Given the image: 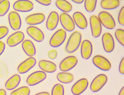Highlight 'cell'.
<instances>
[{
  "label": "cell",
  "instance_id": "6da1fadb",
  "mask_svg": "<svg viewBox=\"0 0 124 95\" xmlns=\"http://www.w3.org/2000/svg\"><path fill=\"white\" fill-rule=\"evenodd\" d=\"M82 35L79 31H75L70 35L65 47L68 53H73L79 48L81 44Z\"/></svg>",
  "mask_w": 124,
  "mask_h": 95
},
{
  "label": "cell",
  "instance_id": "7a4b0ae2",
  "mask_svg": "<svg viewBox=\"0 0 124 95\" xmlns=\"http://www.w3.org/2000/svg\"><path fill=\"white\" fill-rule=\"evenodd\" d=\"M98 19L102 25L109 30H112L116 27V22L113 16L108 12H101L98 15Z\"/></svg>",
  "mask_w": 124,
  "mask_h": 95
},
{
  "label": "cell",
  "instance_id": "3957f363",
  "mask_svg": "<svg viewBox=\"0 0 124 95\" xmlns=\"http://www.w3.org/2000/svg\"><path fill=\"white\" fill-rule=\"evenodd\" d=\"M66 37V31L64 29H60L53 34L49 40V44L53 47H58L63 44Z\"/></svg>",
  "mask_w": 124,
  "mask_h": 95
},
{
  "label": "cell",
  "instance_id": "277c9868",
  "mask_svg": "<svg viewBox=\"0 0 124 95\" xmlns=\"http://www.w3.org/2000/svg\"><path fill=\"white\" fill-rule=\"evenodd\" d=\"M107 76L104 74H100L96 76L91 83V90L94 93L101 90L107 83Z\"/></svg>",
  "mask_w": 124,
  "mask_h": 95
},
{
  "label": "cell",
  "instance_id": "5b68a950",
  "mask_svg": "<svg viewBox=\"0 0 124 95\" xmlns=\"http://www.w3.org/2000/svg\"><path fill=\"white\" fill-rule=\"evenodd\" d=\"M92 61L97 68L103 71H108L111 69L112 65L110 62L104 56L95 55L93 57Z\"/></svg>",
  "mask_w": 124,
  "mask_h": 95
},
{
  "label": "cell",
  "instance_id": "8992f818",
  "mask_svg": "<svg viewBox=\"0 0 124 95\" xmlns=\"http://www.w3.org/2000/svg\"><path fill=\"white\" fill-rule=\"evenodd\" d=\"M78 60L74 56H68L64 58L59 65V68L63 72H68L77 65Z\"/></svg>",
  "mask_w": 124,
  "mask_h": 95
},
{
  "label": "cell",
  "instance_id": "52a82bcc",
  "mask_svg": "<svg viewBox=\"0 0 124 95\" xmlns=\"http://www.w3.org/2000/svg\"><path fill=\"white\" fill-rule=\"evenodd\" d=\"M46 78V74L42 71H36L31 73L27 78L26 83L29 86H33L40 83Z\"/></svg>",
  "mask_w": 124,
  "mask_h": 95
},
{
  "label": "cell",
  "instance_id": "ba28073f",
  "mask_svg": "<svg viewBox=\"0 0 124 95\" xmlns=\"http://www.w3.org/2000/svg\"><path fill=\"white\" fill-rule=\"evenodd\" d=\"M59 21L63 28L66 31L71 32L75 29V25L73 18L68 13H62L59 17Z\"/></svg>",
  "mask_w": 124,
  "mask_h": 95
},
{
  "label": "cell",
  "instance_id": "9c48e42d",
  "mask_svg": "<svg viewBox=\"0 0 124 95\" xmlns=\"http://www.w3.org/2000/svg\"><path fill=\"white\" fill-rule=\"evenodd\" d=\"M89 22L93 37L94 38L99 37L101 34L102 28L98 17L94 15H92L90 18Z\"/></svg>",
  "mask_w": 124,
  "mask_h": 95
},
{
  "label": "cell",
  "instance_id": "30bf717a",
  "mask_svg": "<svg viewBox=\"0 0 124 95\" xmlns=\"http://www.w3.org/2000/svg\"><path fill=\"white\" fill-rule=\"evenodd\" d=\"M34 4L29 0H18L13 4V8L16 11L28 12L34 8Z\"/></svg>",
  "mask_w": 124,
  "mask_h": 95
},
{
  "label": "cell",
  "instance_id": "8fae6325",
  "mask_svg": "<svg viewBox=\"0 0 124 95\" xmlns=\"http://www.w3.org/2000/svg\"><path fill=\"white\" fill-rule=\"evenodd\" d=\"M102 43L104 51L107 53L113 51L115 48V42L112 34L105 33L102 37Z\"/></svg>",
  "mask_w": 124,
  "mask_h": 95
},
{
  "label": "cell",
  "instance_id": "7c38bea8",
  "mask_svg": "<svg viewBox=\"0 0 124 95\" xmlns=\"http://www.w3.org/2000/svg\"><path fill=\"white\" fill-rule=\"evenodd\" d=\"M89 84L88 80L86 78L80 79L73 84L71 92L74 95H79L83 93L87 88Z\"/></svg>",
  "mask_w": 124,
  "mask_h": 95
},
{
  "label": "cell",
  "instance_id": "4fadbf2b",
  "mask_svg": "<svg viewBox=\"0 0 124 95\" xmlns=\"http://www.w3.org/2000/svg\"><path fill=\"white\" fill-rule=\"evenodd\" d=\"M36 60L34 57H29L22 62L17 67V71L20 74H23L29 72L35 66Z\"/></svg>",
  "mask_w": 124,
  "mask_h": 95
},
{
  "label": "cell",
  "instance_id": "5bb4252c",
  "mask_svg": "<svg viewBox=\"0 0 124 95\" xmlns=\"http://www.w3.org/2000/svg\"><path fill=\"white\" fill-rule=\"evenodd\" d=\"M26 32L31 38L37 42H41L45 39L43 32L36 27L34 26H29L27 28Z\"/></svg>",
  "mask_w": 124,
  "mask_h": 95
},
{
  "label": "cell",
  "instance_id": "9a60e30c",
  "mask_svg": "<svg viewBox=\"0 0 124 95\" xmlns=\"http://www.w3.org/2000/svg\"><path fill=\"white\" fill-rule=\"evenodd\" d=\"M25 39L23 32L17 31L10 35L7 40V44L9 47H13L22 43Z\"/></svg>",
  "mask_w": 124,
  "mask_h": 95
},
{
  "label": "cell",
  "instance_id": "2e32d148",
  "mask_svg": "<svg viewBox=\"0 0 124 95\" xmlns=\"http://www.w3.org/2000/svg\"><path fill=\"white\" fill-rule=\"evenodd\" d=\"M8 20L11 28L15 31L19 30L22 27V20L19 14L16 11L9 13Z\"/></svg>",
  "mask_w": 124,
  "mask_h": 95
},
{
  "label": "cell",
  "instance_id": "e0dca14e",
  "mask_svg": "<svg viewBox=\"0 0 124 95\" xmlns=\"http://www.w3.org/2000/svg\"><path fill=\"white\" fill-rule=\"evenodd\" d=\"M81 45L80 54L82 58L87 60L90 58L93 53V45L89 40H84Z\"/></svg>",
  "mask_w": 124,
  "mask_h": 95
},
{
  "label": "cell",
  "instance_id": "ac0fdd59",
  "mask_svg": "<svg viewBox=\"0 0 124 95\" xmlns=\"http://www.w3.org/2000/svg\"><path fill=\"white\" fill-rule=\"evenodd\" d=\"M45 15L42 13H35L29 15L25 19L26 23L30 26L39 25L45 20Z\"/></svg>",
  "mask_w": 124,
  "mask_h": 95
},
{
  "label": "cell",
  "instance_id": "d6986e66",
  "mask_svg": "<svg viewBox=\"0 0 124 95\" xmlns=\"http://www.w3.org/2000/svg\"><path fill=\"white\" fill-rule=\"evenodd\" d=\"M73 20L75 25L82 30L87 28L88 22L85 15L80 12H75L73 15Z\"/></svg>",
  "mask_w": 124,
  "mask_h": 95
},
{
  "label": "cell",
  "instance_id": "ffe728a7",
  "mask_svg": "<svg viewBox=\"0 0 124 95\" xmlns=\"http://www.w3.org/2000/svg\"><path fill=\"white\" fill-rule=\"evenodd\" d=\"M59 22V16L57 12H51L46 21V28L49 31H53L58 26Z\"/></svg>",
  "mask_w": 124,
  "mask_h": 95
},
{
  "label": "cell",
  "instance_id": "44dd1931",
  "mask_svg": "<svg viewBox=\"0 0 124 95\" xmlns=\"http://www.w3.org/2000/svg\"><path fill=\"white\" fill-rule=\"evenodd\" d=\"M38 65L42 71L45 73H52L56 71V65L53 62L42 59L39 62Z\"/></svg>",
  "mask_w": 124,
  "mask_h": 95
},
{
  "label": "cell",
  "instance_id": "7402d4cb",
  "mask_svg": "<svg viewBox=\"0 0 124 95\" xmlns=\"http://www.w3.org/2000/svg\"><path fill=\"white\" fill-rule=\"evenodd\" d=\"M22 48L25 53L29 57H33L36 53L35 45L32 41L29 39L24 40L22 42Z\"/></svg>",
  "mask_w": 124,
  "mask_h": 95
},
{
  "label": "cell",
  "instance_id": "603a6c76",
  "mask_svg": "<svg viewBox=\"0 0 124 95\" xmlns=\"http://www.w3.org/2000/svg\"><path fill=\"white\" fill-rule=\"evenodd\" d=\"M21 78L19 75L15 74L9 78L5 84V88L7 90H11L16 89L21 82Z\"/></svg>",
  "mask_w": 124,
  "mask_h": 95
},
{
  "label": "cell",
  "instance_id": "cb8c5ba5",
  "mask_svg": "<svg viewBox=\"0 0 124 95\" xmlns=\"http://www.w3.org/2000/svg\"><path fill=\"white\" fill-rule=\"evenodd\" d=\"M102 8L105 10H113L120 5L119 0H101L100 3Z\"/></svg>",
  "mask_w": 124,
  "mask_h": 95
},
{
  "label": "cell",
  "instance_id": "d4e9b609",
  "mask_svg": "<svg viewBox=\"0 0 124 95\" xmlns=\"http://www.w3.org/2000/svg\"><path fill=\"white\" fill-rule=\"evenodd\" d=\"M55 5L59 10L63 13H68L73 9V6L67 0H56Z\"/></svg>",
  "mask_w": 124,
  "mask_h": 95
},
{
  "label": "cell",
  "instance_id": "484cf974",
  "mask_svg": "<svg viewBox=\"0 0 124 95\" xmlns=\"http://www.w3.org/2000/svg\"><path fill=\"white\" fill-rule=\"evenodd\" d=\"M57 79L61 83L68 84L71 83L74 80L73 75L68 72H61L58 73L57 75Z\"/></svg>",
  "mask_w": 124,
  "mask_h": 95
},
{
  "label": "cell",
  "instance_id": "4316f807",
  "mask_svg": "<svg viewBox=\"0 0 124 95\" xmlns=\"http://www.w3.org/2000/svg\"><path fill=\"white\" fill-rule=\"evenodd\" d=\"M10 3L8 0H1L0 2V17L5 16L9 11Z\"/></svg>",
  "mask_w": 124,
  "mask_h": 95
},
{
  "label": "cell",
  "instance_id": "83f0119b",
  "mask_svg": "<svg viewBox=\"0 0 124 95\" xmlns=\"http://www.w3.org/2000/svg\"><path fill=\"white\" fill-rule=\"evenodd\" d=\"M97 0H84L85 9L88 13L93 12L95 10Z\"/></svg>",
  "mask_w": 124,
  "mask_h": 95
},
{
  "label": "cell",
  "instance_id": "f1b7e54d",
  "mask_svg": "<svg viewBox=\"0 0 124 95\" xmlns=\"http://www.w3.org/2000/svg\"><path fill=\"white\" fill-rule=\"evenodd\" d=\"M30 89L28 86H23L13 91L10 95H29Z\"/></svg>",
  "mask_w": 124,
  "mask_h": 95
},
{
  "label": "cell",
  "instance_id": "f546056e",
  "mask_svg": "<svg viewBox=\"0 0 124 95\" xmlns=\"http://www.w3.org/2000/svg\"><path fill=\"white\" fill-rule=\"evenodd\" d=\"M51 95H64V88L62 84H57L54 86Z\"/></svg>",
  "mask_w": 124,
  "mask_h": 95
},
{
  "label": "cell",
  "instance_id": "4dcf8cb0",
  "mask_svg": "<svg viewBox=\"0 0 124 95\" xmlns=\"http://www.w3.org/2000/svg\"><path fill=\"white\" fill-rule=\"evenodd\" d=\"M115 37L118 43L124 46V30L122 29H118L115 32Z\"/></svg>",
  "mask_w": 124,
  "mask_h": 95
},
{
  "label": "cell",
  "instance_id": "1f68e13d",
  "mask_svg": "<svg viewBox=\"0 0 124 95\" xmlns=\"http://www.w3.org/2000/svg\"><path fill=\"white\" fill-rule=\"evenodd\" d=\"M8 74V69L6 63L3 61H0V77L6 78Z\"/></svg>",
  "mask_w": 124,
  "mask_h": 95
},
{
  "label": "cell",
  "instance_id": "d6a6232c",
  "mask_svg": "<svg viewBox=\"0 0 124 95\" xmlns=\"http://www.w3.org/2000/svg\"><path fill=\"white\" fill-rule=\"evenodd\" d=\"M118 21L119 25L122 26H124V6L120 9L118 13Z\"/></svg>",
  "mask_w": 124,
  "mask_h": 95
},
{
  "label": "cell",
  "instance_id": "836d02e7",
  "mask_svg": "<svg viewBox=\"0 0 124 95\" xmlns=\"http://www.w3.org/2000/svg\"><path fill=\"white\" fill-rule=\"evenodd\" d=\"M9 29L5 26L0 27V40L5 38L8 34Z\"/></svg>",
  "mask_w": 124,
  "mask_h": 95
},
{
  "label": "cell",
  "instance_id": "e575fe53",
  "mask_svg": "<svg viewBox=\"0 0 124 95\" xmlns=\"http://www.w3.org/2000/svg\"><path fill=\"white\" fill-rule=\"evenodd\" d=\"M47 56L51 59H55L58 56V52L55 50L49 51L47 53Z\"/></svg>",
  "mask_w": 124,
  "mask_h": 95
},
{
  "label": "cell",
  "instance_id": "d590c367",
  "mask_svg": "<svg viewBox=\"0 0 124 95\" xmlns=\"http://www.w3.org/2000/svg\"><path fill=\"white\" fill-rule=\"evenodd\" d=\"M39 4L45 6H48L51 5L52 0H35Z\"/></svg>",
  "mask_w": 124,
  "mask_h": 95
},
{
  "label": "cell",
  "instance_id": "8d00e7d4",
  "mask_svg": "<svg viewBox=\"0 0 124 95\" xmlns=\"http://www.w3.org/2000/svg\"><path fill=\"white\" fill-rule=\"evenodd\" d=\"M118 71L120 74L122 75L124 74V57H123L120 60L119 64Z\"/></svg>",
  "mask_w": 124,
  "mask_h": 95
},
{
  "label": "cell",
  "instance_id": "74e56055",
  "mask_svg": "<svg viewBox=\"0 0 124 95\" xmlns=\"http://www.w3.org/2000/svg\"><path fill=\"white\" fill-rule=\"evenodd\" d=\"M5 47L6 45L5 43L2 41H0V56L4 52L5 49Z\"/></svg>",
  "mask_w": 124,
  "mask_h": 95
},
{
  "label": "cell",
  "instance_id": "f35d334b",
  "mask_svg": "<svg viewBox=\"0 0 124 95\" xmlns=\"http://www.w3.org/2000/svg\"><path fill=\"white\" fill-rule=\"evenodd\" d=\"M73 2L76 4H81L83 2L84 0H71Z\"/></svg>",
  "mask_w": 124,
  "mask_h": 95
},
{
  "label": "cell",
  "instance_id": "ab89813d",
  "mask_svg": "<svg viewBox=\"0 0 124 95\" xmlns=\"http://www.w3.org/2000/svg\"><path fill=\"white\" fill-rule=\"evenodd\" d=\"M50 95L49 93H48V92H46V91H44V92H40L36 94L35 95Z\"/></svg>",
  "mask_w": 124,
  "mask_h": 95
},
{
  "label": "cell",
  "instance_id": "60d3db41",
  "mask_svg": "<svg viewBox=\"0 0 124 95\" xmlns=\"http://www.w3.org/2000/svg\"><path fill=\"white\" fill-rule=\"evenodd\" d=\"M0 95H7L6 90L3 89H0Z\"/></svg>",
  "mask_w": 124,
  "mask_h": 95
},
{
  "label": "cell",
  "instance_id": "b9f144b4",
  "mask_svg": "<svg viewBox=\"0 0 124 95\" xmlns=\"http://www.w3.org/2000/svg\"><path fill=\"white\" fill-rule=\"evenodd\" d=\"M118 95H124V87H123L120 90Z\"/></svg>",
  "mask_w": 124,
  "mask_h": 95
},
{
  "label": "cell",
  "instance_id": "7bdbcfd3",
  "mask_svg": "<svg viewBox=\"0 0 124 95\" xmlns=\"http://www.w3.org/2000/svg\"><path fill=\"white\" fill-rule=\"evenodd\" d=\"M1 1V0H0V1Z\"/></svg>",
  "mask_w": 124,
  "mask_h": 95
}]
</instances>
